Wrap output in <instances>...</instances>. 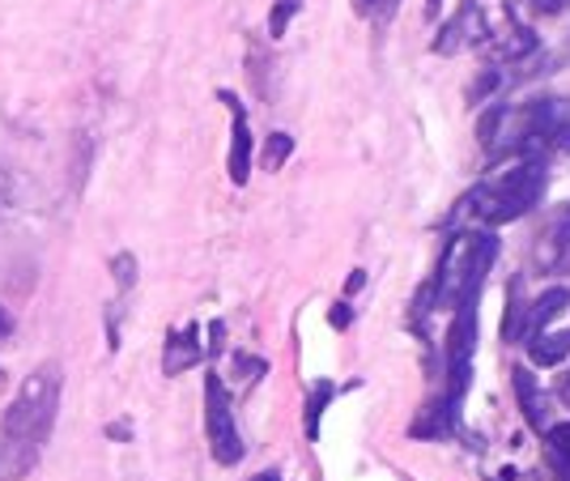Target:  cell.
Returning <instances> with one entry per match:
<instances>
[{
	"instance_id": "1",
	"label": "cell",
	"mask_w": 570,
	"mask_h": 481,
	"mask_svg": "<svg viewBox=\"0 0 570 481\" xmlns=\"http://www.w3.org/2000/svg\"><path fill=\"white\" fill-rule=\"evenodd\" d=\"M499 261V239L494 230H464L455 235L443 256H439V268L430 277L426 303L439 307V312H460V307H476V294L485 286L490 268Z\"/></svg>"
},
{
	"instance_id": "2",
	"label": "cell",
	"mask_w": 570,
	"mask_h": 481,
	"mask_svg": "<svg viewBox=\"0 0 570 481\" xmlns=\"http://www.w3.org/2000/svg\"><path fill=\"white\" fill-rule=\"evenodd\" d=\"M546 184H549L546 163L532 158V154H520V158H511L499 175H490L485 184H476L473 193L460 200L455 217L473 214L481 226H507V222L532 214V209L541 205Z\"/></svg>"
},
{
	"instance_id": "3",
	"label": "cell",
	"mask_w": 570,
	"mask_h": 481,
	"mask_svg": "<svg viewBox=\"0 0 570 481\" xmlns=\"http://www.w3.org/2000/svg\"><path fill=\"white\" fill-rule=\"evenodd\" d=\"M60 387H65V380H60V366H56V362L35 366V371L22 380V387H18L13 405H9L4 418H0V439H4V443H18V448H30V452H39V448L48 443L51 426H56Z\"/></svg>"
},
{
	"instance_id": "4",
	"label": "cell",
	"mask_w": 570,
	"mask_h": 481,
	"mask_svg": "<svg viewBox=\"0 0 570 481\" xmlns=\"http://www.w3.org/2000/svg\"><path fill=\"white\" fill-rule=\"evenodd\" d=\"M205 434H209V452L217 464H238L243 460V434H238L235 410H230V392L222 384V375H205Z\"/></svg>"
},
{
	"instance_id": "5",
	"label": "cell",
	"mask_w": 570,
	"mask_h": 481,
	"mask_svg": "<svg viewBox=\"0 0 570 481\" xmlns=\"http://www.w3.org/2000/svg\"><path fill=\"white\" fill-rule=\"evenodd\" d=\"M523 137L549 149H570V98H537L523 107Z\"/></svg>"
},
{
	"instance_id": "6",
	"label": "cell",
	"mask_w": 570,
	"mask_h": 481,
	"mask_svg": "<svg viewBox=\"0 0 570 481\" xmlns=\"http://www.w3.org/2000/svg\"><path fill=\"white\" fill-rule=\"evenodd\" d=\"M485 39H490V18H485V9H481L476 0H464V4L455 9L452 22L439 30L434 56H455V51H464V48H481Z\"/></svg>"
},
{
	"instance_id": "7",
	"label": "cell",
	"mask_w": 570,
	"mask_h": 481,
	"mask_svg": "<svg viewBox=\"0 0 570 481\" xmlns=\"http://www.w3.org/2000/svg\"><path fill=\"white\" fill-rule=\"evenodd\" d=\"M217 98L230 107V158H226V170H230V184H247L252 179V124H247V111L230 90H217Z\"/></svg>"
},
{
	"instance_id": "8",
	"label": "cell",
	"mask_w": 570,
	"mask_h": 481,
	"mask_svg": "<svg viewBox=\"0 0 570 481\" xmlns=\"http://www.w3.org/2000/svg\"><path fill=\"white\" fill-rule=\"evenodd\" d=\"M567 256H570V200L553 209L549 226L541 230V235H537V247H532V265H537V273H553V268L562 265Z\"/></svg>"
},
{
	"instance_id": "9",
	"label": "cell",
	"mask_w": 570,
	"mask_h": 481,
	"mask_svg": "<svg viewBox=\"0 0 570 481\" xmlns=\"http://www.w3.org/2000/svg\"><path fill=\"white\" fill-rule=\"evenodd\" d=\"M200 359H205V345H200V324H184V328L167 333V350H163V375H167V380H175V375L191 371Z\"/></svg>"
},
{
	"instance_id": "10",
	"label": "cell",
	"mask_w": 570,
	"mask_h": 481,
	"mask_svg": "<svg viewBox=\"0 0 570 481\" xmlns=\"http://www.w3.org/2000/svg\"><path fill=\"white\" fill-rule=\"evenodd\" d=\"M455 422H460V410H455L448 396H434V401H426V405L417 410V418L409 422V434H413V439H448V434L455 431Z\"/></svg>"
},
{
	"instance_id": "11",
	"label": "cell",
	"mask_w": 570,
	"mask_h": 481,
	"mask_svg": "<svg viewBox=\"0 0 570 481\" xmlns=\"http://www.w3.org/2000/svg\"><path fill=\"white\" fill-rule=\"evenodd\" d=\"M485 43L499 51L502 60H520L528 51H537V35H532V26H523L515 18V9H507L502 13V39H485Z\"/></svg>"
},
{
	"instance_id": "12",
	"label": "cell",
	"mask_w": 570,
	"mask_h": 481,
	"mask_svg": "<svg viewBox=\"0 0 570 481\" xmlns=\"http://www.w3.org/2000/svg\"><path fill=\"white\" fill-rule=\"evenodd\" d=\"M511 380H515V396H520L523 413H528V426H537V431H549V401L546 392H541V384H537V375L532 371H523V366H515L511 371Z\"/></svg>"
},
{
	"instance_id": "13",
	"label": "cell",
	"mask_w": 570,
	"mask_h": 481,
	"mask_svg": "<svg viewBox=\"0 0 570 481\" xmlns=\"http://www.w3.org/2000/svg\"><path fill=\"white\" fill-rule=\"evenodd\" d=\"M567 307H570V289L567 286H549L541 298H532V303H528V324H523V337L532 341L541 328H546L549 320H558Z\"/></svg>"
},
{
	"instance_id": "14",
	"label": "cell",
	"mask_w": 570,
	"mask_h": 481,
	"mask_svg": "<svg viewBox=\"0 0 570 481\" xmlns=\"http://www.w3.org/2000/svg\"><path fill=\"white\" fill-rule=\"evenodd\" d=\"M528 359L532 366H558V362L570 359V328H558V333H537L528 341Z\"/></svg>"
},
{
	"instance_id": "15",
	"label": "cell",
	"mask_w": 570,
	"mask_h": 481,
	"mask_svg": "<svg viewBox=\"0 0 570 481\" xmlns=\"http://www.w3.org/2000/svg\"><path fill=\"white\" fill-rule=\"evenodd\" d=\"M35 464H39V452H30V448H18V443H4V439H0V481H22Z\"/></svg>"
},
{
	"instance_id": "16",
	"label": "cell",
	"mask_w": 570,
	"mask_h": 481,
	"mask_svg": "<svg viewBox=\"0 0 570 481\" xmlns=\"http://www.w3.org/2000/svg\"><path fill=\"white\" fill-rule=\"evenodd\" d=\"M523 324H528V303H523V282L515 277L507 286V320H502V341H523Z\"/></svg>"
},
{
	"instance_id": "17",
	"label": "cell",
	"mask_w": 570,
	"mask_h": 481,
	"mask_svg": "<svg viewBox=\"0 0 570 481\" xmlns=\"http://www.w3.org/2000/svg\"><path fill=\"white\" fill-rule=\"evenodd\" d=\"M546 452L558 481H570V422H558L546 431Z\"/></svg>"
},
{
	"instance_id": "18",
	"label": "cell",
	"mask_w": 570,
	"mask_h": 481,
	"mask_svg": "<svg viewBox=\"0 0 570 481\" xmlns=\"http://www.w3.org/2000/svg\"><path fill=\"white\" fill-rule=\"evenodd\" d=\"M328 401H333V384L324 380L307 401V439H320V413L328 410Z\"/></svg>"
},
{
	"instance_id": "19",
	"label": "cell",
	"mask_w": 570,
	"mask_h": 481,
	"mask_svg": "<svg viewBox=\"0 0 570 481\" xmlns=\"http://www.w3.org/2000/svg\"><path fill=\"white\" fill-rule=\"evenodd\" d=\"M289 154H294V137H289V132H273V137L264 141V167L277 170Z\"/></svg>"
},
{
	"instance_id": "20",
	"label": "cell",
	"mask_w": 570,
	"mask_h": 481,
	"mask_svg": "<svg viewBox=\"0 0 570 481\" xmlns=\"http://www.w3.org/2000/svg\"><path fill=\"white\" fill-rule=\"evenodd\" d=\"M298 4H303V0H277V4H273V18H268V35H273V39H285V30L294 22Z\"/></svg>"
},
{
	"instance_id": "21",
	"label": "cell",
	"mask_w": 570,
	"mask_h": 481,
	"mask_svg": "<svg viewBox=\"0 0 570 481\" xmlns=\"http://www.w3.org/2000/svg\"><path fill=\"white\" fill-rule=\"evenodd\" d=\"M111 273H116L119 289H132V282H137V256L132 252H119L116 261H111Z\"/></svg>"
},
{
	"instance_id": "22",
	"label": "cell",
	"mask_w": 570,
	"mask_h": 481,
	"mask_svg": "<svg viewBox=\"0 0 570 481\" xmlns=\"http://www.w3.org/2000/svg\"><path fill=\"white\" fill-rule=\"evenodd\" d=\"M401 0H354L357 18H392Z\"/></svg>"
},
{
	"instance_id": "23",
	"label": "cell",
	"mask_w": 570,
	"mask_h": 481,
	"mask_svg": "<svg viewBox=\"0 0 570 481\" xmlns=\"http://www.w3.org/2000/svg\"><path fill=\"white\" fill-rule=\"evenodd\" d=\"M532 4V13H546V18H553V13H567L570 0H528Z\"/></svg>"
},
{
	"instance_id": "24",
	"label": "cell",
	"mask_w": 570,
	"mask_h": 481,
	"mask_svg": "<svg viewBox=\"0 0 570 481\" xmlns=\"http://www.w3.org/2000/svg\"><path fill=\"white\" fill-rule=\"evenodd\" d=\"M333 324L336 328H350V307H345V303H336L333 307Z\"/></svg>"
},
{
	"instance_id": "25",
	"label": "cell",
	"mask_w": 570,
	"mask_h": 481,
	"mask_svg": "<svg viewBox=\"0 0 570 481\" xmlns=\"http://www.w3.org/2000/svg\"><path fill=\"white\" fill-rule=\"evenodd\" d=\"M9 333H13V315L0 307V337H9Z\"/></svg>"
},
{
	"instance_id": "26",
	"label": "cell",
	"mask_w": 570,
	"mask_h": 481,
	"mask_svg": "<svg viewBox=\"0 0 570 481\" xmlns=\"http://www.w3.org/2000/svg\"><path fill=\"white\" fill-rule=\"evenodd\" d=\"M4 205H9V179H4V170H0V214H4Z\"/></svg>"
},
{
	"instance_id": "27",
	"label": "cell",
	"mask_w": 570,
	"mask_h": 481,
	"mask_svg": "<svg viewBox=\"0 0 570 481\" xmlns=\"http://www.w3.org/2000/svg\"><path fill=\"white\" fill-rule=\"evenodd\" d=\"M443 13V0H426V18H439Z\"/></svg>"
},
{
	"instance_id": "28",
	"label": "cell",
	"mask_w": 570,
	"mask_h": 481,
	"mask_svg": "<svg viewBox=\"0 0 570 481\" xmlns=\"http://www.w3.org/2000/svg\"><path fill=\"white\" fill-rule=\"evenodd\" d=\"M107 434H111V439H128V426H124V422H116V426H107Z\"/></svg>"
},
{
	"instance_id": "29",
	"label": "cell",
	"mask_w": 570,
	"mask_h": 481,
	"mask_svg": "<svg viewBox=\"0 0 570 481\" xmlns=\"http://www.w3.org/2000/svg\"><path fill=\"white\" fill-rule=\"evenodd\" d=\"M252 481H282V473H277V469H264V473H256Z\"/></svg>"
},
{
	"instance_id": "30",
	"label": "cell",
	"mask_w": 570,
	"mask_h": 481,
	"mask_svg": "<svg viewBox=\"0 0 570 481\" xmlns=\"http://www.w3.org/2000/svg\"><path fill=\"white\" fill-rule=\"evenodd\" d=\"M499 481H537V478H515V473H511V469H507V473H502Z\"/></svg>"
}]
</instances>
